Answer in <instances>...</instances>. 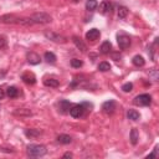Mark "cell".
Here are the masks:
<instances>
[{
  "mask_svg": "<svg viewBox=\"0 0 159 159\" xmlns=\"http://www.w3.org/2000/svg\"><path fill=\"white\" fill-rule=\"evenodd\" d=\"M82 65H83V62H82L81 60H78V58L71 60V66H72L73 68H80V67H82Z\"/></svg>",
  "mask_w": 159,
  "mask_h": 159,
  "instance_id": "cell-28",
  "label": "cell"
},
{
  "mask_svg": "<svg viewBox=\"0 0 159 159\" xmlns=\"http://www.w3.org/2000/svg\"><path fill=\"white\" fill-rule=\"evenodd\" d=\"M112 57L114 61H119L120 60V55L119 53H112Z\"/></svg>",
  "mask_w": 159,
  "mask_h": 159,
  "instance_id": "cell-33",
  "label": "cell"
},
{
  "mask_svg": "<svg viewBox=\"0 0 159 159\" xmlns=\"http://www.w3.org/2000/svg\"><path fill=\"white\" fill-rule=\"evenodd\" d=\"M26 149H27V155L32 157V158L43 157L46 154V152H47L46 147L42 145V144H29Z\"/></svg>",
  "mask_w": 159,
  "mask_h": 159,
  "instance_id": "cell-1",
  "label": "cell"
},
{
  "mask_svg": "<svg viewBox=\"0 0 159 159\" xmlns=\"http://www.w3.org/2000/svg\"><path fill=\"white\" fill-rule=\"evenodd\" d=\"M157 149H158V147H155V148H154L153 153H150V154L148 155V158H155V157H157Z\"/></svg>",
  "mask_w": 159,
  "mask_h": 159,
  "instance_id": "cell-32",
  "label": "cell"
},
{
  "mask_svg": "<svg viewBox=\"0 0 159 159\" xmlns=\"http://www.w3.org/2000/svg\"><path fill=\"white\" fill-rule=\"evenodd\" d=\"M127 117H128V119H130V120H138V119L140 118V114H139V112H137L135 109H129V111L127 112Z\"/></svg>",
  "mask_w": 159,
  "mask_h": 159,
  "instance_id": "cell-21",
  "label": "cell"
},
{
  "mask_svg": "<svg viewBox=\"0 0 159 159\" xmlns=\"http://www.w3.org/2000/svg\"><path fill=\"white\" fill-rule=\"evenodd\" d=\"M97 6H98V2L96 0H87V2H86V10H88V11L96 10Z\"/></svg>",
  "mask_w": 159,
  "mask_h": 159,
  "instance_id": "cell-25",
  "label": "cell"
},
{
  "mask_svg": "<svg viewBox=\"0 0 159 159\" xmlns=\"http://www.w3.org/2000/svg\"><path fill=\"white\" fill-rule=\"evenodd\" d=\"M41 134L40 129H35V128H30V129H25V135L27 138H36Z\"/></svg>",
  "mask_w": 159,
  "mask_h": 159,
  "instance_id": "cell-16",
  "label": "cell"
},
{
  "mask_svg": "<svg viewBox=\"0 0 159 159\" xmlns=\"http://www.w3.org/2000/svg\"><path fill=\"white\" fill-rule=\"evenodd\" d=\"M17 19L15 15H10V14H6V15H2L0 16V22L2 24H16L17 22Z\"/></svg>",
  "mask_w": 159,
  "mask_h": 159,
  "instance_id": "cell-12",
  "label": "cell"
},
{
  "mask_svg": "<svg viewBox=\"0 0 159 159\" xmlns=\"http://www.w3.org/2000/svg\"><path fill=\"white\" fill-rule=\"evenodd\" d=\"M99 36H101V32H99L98 29H91V30H88V31L86 32V39L89 40V41H94V40H97Z\"/></svg>",
  "mask_w": 159,
  "mask_h": 159,
  "instance_id": "cell-9",
  "label": "cell"
},
{
  "mask_svg": "<svg viewBox=\"0 0 159 159\" xmlns=\"http://www.w3.org/2000/svg\"><path fill=\"white\" fill-rule=\"evenodd\" d=\"M102 111H103L106 114H112V113L116 111V102H114L113 99L106 101V102L102 104Z\"/></svg>",
  "mask_w": 159,
  "mask_h": 159,
  "instance_id": "cell-7",
  "label": "cell"
},
{
  "mask_svg": "<svg viewBox=\"0 0 159 159\" xmlns=\"http://www.w3.org/2000/svg\"><path fill=\"white\" fill-rule=\"evenodd\" d=\"M14 114L15 116H31V111L30 109H26V108H19V109H15L14 111Z\"/></svg>",
  "mask_w": 159,
  "mask_h": 159,
  "instance_id": "cell-24",
  "label": "cell"
},
{
  "mask_svg": "<svg viewBox=\"0 0 159 159\" xmlns=\"http://www.w3.org/2000/svg\"><path fill=\"white\" fill-rule=\"evenodd\" d=\"M6 46V39L4 36H0V48H4Z\"/></svg>",
  "mask_w": 159,
  "mask_h": 159,
  "instance_id": "cell-30",
  "label": "cell"
},
{
  "mask_svg": "<svg viewBox=\"0 0 159 159\" xmlns=\"http://www.w3.org/2000/svg\"><path fill=\"white\" fill-rule=\"evenodd\" d=\"M117 42H118V46L120 50H125L130 46V39H129V36H127L124 34L117 36Z\"/></svg>",
  "mask_w": 159,
  "mask_h": 159,
  "instance_id": "cell-5",
  "label": "cell"
},
{
  "mask_svg": "<svg viewBox=\"0 0 159 159\" xmlns=\"http://www.w3.org/2000/svg\"><path fill=\"white\" fill-rule=\"evenodd\" d=\"M98 70H99L101 72H106V71H109V70H111V65H109L108 62L103 61V62H101V63L98 65Z\"/></svg>",
  "mask_w": 159,
  "mask_h": 159,
  "instance_id": "cell-27",
  "label": "cell"
},
{
  "mask_svg": "<svg viewBox=\"0 0 159 159\" xmlns=\"http://www.w3.org/2000/svg\"><path fill=\"white\" fill-rule=\"evenodd\" d=\"M112 10V4L109 1H102L99 4V12L101 14H107Z\"/></svg>",
  "mask_w": 159,
  "mask_h": 159,
  "instance_id": "cell-14",
  "label": "cell"
},
{
  "mask_svg": "<svg viewBox=\"0 0 159 159\" xmlns=\"http://www.w3.org/2000/svg\"><path fill=\"white\" fill-rule=\"evenodd\" d=\"M21 80H22L25 83H27V84H34V83L36 82V77H35V75L31 73V72H25V73H22V75H21Z\"/></svg>",
  "mask_w": 159,
  "mask_h": 159,
  "instance_id": "cell-10",
  "label": "cell"
},
{
  "mask_svg": "<svg viewBox=\"0 0 159 159\" xmlns=\"http://www.w3.org/2000/svg\"><path fill=\"white\" fill-rule=\"evenodd\" d=\"M71 106H72V104H71L67 99H61V101L58 102V111H60L62 114H65V113H67V112L70 111Z\"/></svg>",
  "mask_w": 159,
  "mask_h": 159,
  "instance_id": "cell-11",
  "label": "cell"
},
{
  "mask_svg": "<svg viewBox=\"0 0 159 159\" xmlns=\"http://www.w3.org/2000/svg\"><path fill=\"white\" fill-rule=\"evenodd\" d=\"M133 103L135 106H139V107H147L152 103V97L147 93H143V94H139L134 99H133Z\"/></svg>",
  "mask_w": 159,
  "mask_h": 159,
  "instance_id": "cell-3",
  "label": "cell"
},
{
  "mask_svg": "<svg viewBox=\"0 0 159 159\" xmlns=\"http://www.w3.org/2000/svg\"><path fill=\"white\" fill-rule=\"evenodd\" d=\"M30 20H31V24L35 25V24H50L52 21V17L46 14V12H37V14H34L30 16Z\"/></svg>",
  "mask_w": 159,
  "mask_h": 159,
  "instance_id": "cell-2",
  "label": "cell"
},
{
  "mask_svg": "<svg viewBox=\"0 0 159 159\" xmlns=\"http://www.w3.org/2000/svg\"><path fill=\"white\" fill-rule=\"evenodd\" d=\"M149 75H152V76H153V80H154V81H157V80H158V72H157V70H153Z\"/></svg>",
  "mask_w": 159,
  "mask_h": 159,
  "instance_id": "cell-31",
  "label": "cell"
},
{
  "mask_svg": "<svg viewBox=\"0 0 159 159\" xmlns=\"http://www.w3.org/2000/svg\"><path fill=\"white\" fill-rule=\"evenodd\" d=\"M57 142L61 143V144H70L72 142V138L70 135H67V134H60L57 137Z\"/></svg>",
  "mask_w": 159,
  "mask_h": 159,
  "instance_id": "cell-22",
  "label": "cell"
},
{
  "mask_svg": "<svg viewBox=\"0 0 159 159\" xmlns=\"http://www.w3.org/2000/svg\"><path fill=\"white\" fill-rule=\"evenodd\" d=\"M43 57H45V60H46L47 63H55L56 60H57V58H56V55L52 53V52H45Z\"/></svg>",
  "mask_w": 159,
  "mask_h": 159,
  "instance_id": "cell-23",
  "label": "cell"
},
{
  "mask_svg": "<svg viewBox=\"0 0 159 159\" xmlns=\"http://www.w3.org/2000/svg\"><path fill=\"white\" fill-rule=\"evenodd\" d=\"M43 84L47 86V87H58L60 82H58L56 78L50 77V78H45V80H43Z\"/></svg>",
  "mask_w": 159,
  "mask_h": 159,
  "instance_id": "cell-20",
  "label": "cell"
},
{
  "mask_svg": "<svg viewBox=\"0 0 159 159\" xmlns=\"http://www.w3.org/2000/svg\"><path fill=\"white\" fill-rule=\"evenodd\" d=\"M26 58H27V62H29L30 65H39V63L41 62V57H40V55H37V53L34 52V51L27 52Z\"/></svg>",
  "mask_w": 159,
  "mask_h": 159,
  "instance_id": "cell-8",
  "label": "cell"
},
{
  "mask_svg": "<svg viewBox=\"0 0 159 159\" xmlns=\"http://www.w3.org/2000/svg\"><path fill=\"white\" fill-rule=\"evenodd\" d=\"M86 111H87V109L84 108L83 103H81V104H73V106H71L68 113H70L71 117H73V118H80V117H82V116L84 114Z\"/></svg>",
  "mask_w": 159,
  "mask_h": 159,
  "instance_id": "cell-4",
  "label": "cell"
},
{
  "mask_svg": "<svg viewBox=\"0 0 159 159\" xmlns=\"http://www.w3.org/2000/svg\"><path fill=\"white\" fill-rule=\"evenodd\" d=\"M128 15V9L125 6H119L118 9V17L119 19H125Z\"/></svg>",
  "mask_w": 159,
  "mask_h": 159,
  "instance_id": "cell-26",
  "label": "cell"
},
{
  "mask_svg": "<svg viewBox=\"0 0 159 159\" xmlns=\"http://www.w3.org/2000/svg\"><path fill=\"white\" fill-rule=\"evenodd\" d=\"M71 157H72L71 153H65V155H63V158H71Z\"/></svg>",
  "mask_w": 159,
  "mask_h": 159,
  "instance_id": "cell-35",
  "label": "cell"
},
{
  "mask_svg": "<svg viewBox=\"0 0 159 159\" xmlns=\"http://www.w3.org/2000/svg\"><path fill=\"white\" fill-rule=\"evenodd\" d=\"M45 36L48 40L53 41V42H66V37L65 36H61V35H58V34H56L53 31H46L45 32Z\"/></svg>",
  "mask_w": 159,
  "mask_h": 159,
  "instance_id": "cell-6",
  "label": "cell"
},
{
  "mask_svg": "<svg viewBox=\"0 0 159 159\" xmlns=\"http://www.w3.org/2000/svg\"><path fill=\"white\" fill-rule=\"evenodd\" d=\"M111 50H112V43H111L109 41H104V42L101 45V47H99V52L103 53V55L109 53Z\"/></svg>",
  "mask_w": 159,
  "mask_h": 159,
  "instance_id": "cell-15",
  "label": "cell"
},
{
  "mask_svg": "<svg viewBox=\"0 0 159 159\" xmlns=\"http://www.w3.org/2000/svg\"><path fill=\"white\" fill-rule=\"evenodd\" d=\"M72 41H73V43L76 45V47H77L78 50H81L82 52H86V51H87V46L84 45V42H83L80 37L73 36V37H72Z\"/></svg>",
  "mask_w": 159,
  "mask_h": 159,
  "instance_id": "cell-13",
  "label": "cell"
},
{
  "mask_svg": "<svg viewBox=\"0 0 159 159\" xmlns=\"http://www.w3.org/2000/svg\"><path fill=\"white\" fill-rule=\"evenodd\" d=\"M122 89H123V92H130V91L133 89V83H132V82L124 83V84L122 86Z\"/></svg>",
  "mask_w": 159,
  "mask_h": 159,
  "instance_id": "cell-29",
  "label": "cell"
},
{
  "mask_svg": "<svg viewBox=\"0 0 159 159\" xmlns=\"http://www.w3.org/2000/svg\"><path fill=\"white\" fill-rule=\"evenodd\" d=\"M129 139H130V143H132L133 145H137V143H138V139H139V133H138L137 128H133V129L130 130V134H129Z\"/></svg>",
  "mask_w": 159,
  "mask_h": 159,
  "instance_id": "cell-17",
  "label": "cell"
},
{
  "mask_svg": "<svg viewBox=\"0 0 159 159\" xmlns=\"http://www.w3.org/2000/svg\"><path fill=\"white\" fill-rule=\"evenodd\" d=\"M5 94H6V92H5V89H2V88L0 87V99H2V98L5 97Z\"/></svg>",
  "mask_w": 159,
  "mask_h": 159,
  "instance_id": "cell-34",
  "label": "cell"
},
{
  "mask_svg": "<svg viewBox=\"0 0 159 159\" xmlns=\"http://www.w3.org/2000/svg\"><path fill=\"white\" fill-rule=\"evenodd\" d=\"M132 62H133V65H134V66H137V67H143V66H144V63H145V61H144L143 56H140V55H135V56L133 57Z\"/></svg>",
  "mask_w": 159,
  "mask_h": 159,
  "instance_id": "cell-18",
  "label": "cell"
},
{
  "mask_svg": "<svg viewBox=\"0 0 159 159\" xmlns=\"http://www.w3.org/2000/svg\"><path fill=\"white\" fill-rule=\"evenodd\" d=\"M6 94L10 97V98H16L19 96V89L15 87V86H10L6 88Z\"/></svg>",
  "mask_w": 159,
  "mask_h": 159,
  "instance_id": "cell-19",
  "label": "cell"
}]
</instances>
